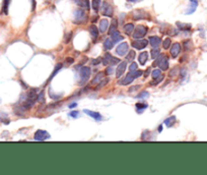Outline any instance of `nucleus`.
Wrapping results in <instances>:
<instances>
[{
  "instance_id": "nucleus-1",
  "label": "nucleus",
  "mask_w": 207,
  "mask_h": 175,
  "mask_svg": "<svg viewBox=\"0 0 207 175\" xmlns=\"http://www.w3.org/2000/svg\"><path fill=\"white\" fill-rule=\"evenodd\" d=\"M148 31L147 27L142 26V24H139L135 29H134V33H133V38L134 39H142L144 36L146 35V33Z\"/></svg>"
},
{
  "instance_id": "nucleus-2",
  "label": "nucleus",
  "mask_w": 207,
  "mask_h": 175,
  "mask_svg": "<svg viewBox=\"0 0 207 175\" xmlns=\"http://www.w3.org/2000/svg\"><path fill=\"white\" fill-rule=\"evenodd\" d=\"M86 22V13L83 9H78L74 12V23L84 24Z\"/></svg>"
},
{
  "instance_id": "nucleus-3",
  "label": "nucleus",
  "mask_w": 207,
  "mask_h": 175,
  "mask_svg": "<svg viewBox=\"0 0 207 175\" xmlns=\"http://www.w3.org/2000/svg\"><path fill=\"white\" fill-rule=\"evenodd\" d=\"M79 74H80V84L83 85L86 82L88 81L89 76H90V68L83 66L80 70H79Z\"/></svg>"
},
{
  "instance_id": "nucleus-4",
  "label": "nucleus",
  "mask_w": 207,
  "mask_h": 175,
  "mask_svg": "<svg viewBox=\"0 0 207 175\" xmlns=\"http://www.w3.org/2000/svg\"><path fill=\"white\" fill-rule=\"evenodd\" d=\"M119 62H120L119 58H116V57H114V56H112L111 54H109V53H107L106 56H105V58L103 59V63L105 64V65L111 64L112 66H113V65H115V64H118Z\"/></svg>"
},
{
  "instance_id": "nucleus-5",
  "label": "nucleus",
  "mask_w": 207,
  "mask_h": 175,
  "mask_svg": "<svg viewBox=\"0 0 207 175\" xmlns=\"http://www.w3.org/2000/svg\"><path fill=\"white\" fill-rule=\"evenodd\" d=\"M47 139H50V135H49V132L46 131V130H37L36 133H35V140L36 141H45Z\"/></svg>"
},
{
  "instance_id": "nucleus-6",
  "label": "nucleus",
  "mask_w": 207,
  "mask_h": 175,
  "mask_svg": "<svg viewBox=\"0 0 207 175\" xmlns=\"http://www.w3.org/2000/svg\"><path fill=\"white\" fill-rule=\"evenodd\" d=\"M147 45H148V41L144 40V39H137L136 41H134L133 43H132V46H133L134 48L138 49V50L144 49Z\"/></svg>"
},
{
  "instance_id": "nucleus-7",
  "label": "nucleus",
  "mask_w": 207,
  "mask_h": 175,
  "mask_svg": "<svg viewBox=\"0 0 207 175\" xmlns=\"http://www.w3.org/2000/svg\"><path fill=\"white\" fill-rule=\"evenodd\" d=\"M128 44L127 43H121L120 45H118V47H117V49H116V52H117V54L118 55H120V56H125L126 55V53L128 52Z\"/></svg>"
},
{
  "instance_id": "nucleus-8",
  "label": "nucleus",
  "mask_w": 207,
  "mask_h": 175,
  "mask_svg": "<svg viewBox=\"0 0 207 175\" xmlns=\"http://www.w3.org/2000/svg\"><path fill=\"white\" fill-rule=\"evenodd\" d=\"M102 13L104 15L111 18V16L113 15V8H112V6L110 5V4H108V3L105 2L103 4V7H102Z\"/></svg>"
},
{
  "instance_id": "nucleus-9",
  "label": "nucleus",
  "mask_w": 207,
  "mask_h": 175,
  "mask_svg": "<svg viewBox=\"0 0 207 175\" xmlns=\"http://www.w3.org/2000/svg\"><path fill=\"white\" fill-rule=\"evenodd\" d=\"M126 66H127V61L120 62V64L118 65V67H117V70H116V77H121L122 74L125 72Z\"/></svg>"
},
{
  "instance_id": "nucleus-10",
  "label": "nucleus",
  "mask_w": 207,
  "mask_h": 175,
  "mask_svg": "<svg viewBox=\"0 0 207 175\" xmlns=\"http://www.w3.org/2000/svg\"><path fill=\"white\" fill-rule=\"evenodd\" d=\"M88 31H89L90 36H92L93 42H96L97 39H98V29L96 26H94V24H92V26H89Z\"/></svg>"
},
{
  "instance_id": "nucleus-11",
  "label": "nucleus",
  "mask_w": 207,
  "mask_h": 175,
  "mask_svg": "<svg viewBox=\"0 0 207 175\" xmlns=\"http://www.w3.org/2000/svg\"><path fill=\"white\" fill-rule=\"evenodd\" d=\"M159 66L161 70H168L169 69V58L167 56H163L159 60Z\"/></svg>"
},
{
  "instance_id": "nucleus-12",
  "label": "nucleus",
  "mask_w": 207,
  "mask_h": 175,
  "mask_svg": "<svg viewBox=\"0 0 207 175\" xmlns=\"http://www.w3.org/2000/svg\"><path fill=\"white\" fill-rule=\"evenodd\" d=\"M181 52V45L179 43H175L171 48V55L172 57L176 58Z\"/></svg>"
},
{
  "instance_id": "nucleus-13",
  "label": "nucleus",
  "mask_w": 207,
  "mask_h": 175,
  "mask_svg": "<svg viewBox=\"0 0 207 175\" xmlns=\"http://www.w3.org/2000/svg\"><path fill=\"white\" fill-rule=\"evenodd\" d=\"M197 6H198L197 0H190V4H189V7H188L187 11H186V14H191V13H193V12L196 10Z\"/></svg>"
},
{
  "instance_id": "nucleus-14",
  "label": "nucleus",
  "mask_w": 207,
  "mask_h": 175,
  "mask_svg": "<svg viewBox=\"0 0 207 175\" xmlns=\"http://www.w3.org/2000/svg\"><path fill=\"white\" fill-rule=\"evenodd\" d=\"M84 113L89 115V116H92V117L94 120H97V121H101V120L103 119L102 115L98 113V112H94V111H90V110H84Z\"/></svg>"
},
{
  "instance_id": "nucleus-15",
  "label": "nucleus",
  "mask_w": 207,
  "mask_h": 175,
  "mask_svg": "<svg viewBox=\"0 0 207 175\" xmlns=\"http://www.w3.org/2000/svg\"><path fill=\"white\" fill-rule=\"evenodd\" d=\"M149 43H150V45L154 48H157L160 45V43H161V39L159 38V37H156V36L152 37L151 36L150 38H149Z\"/></svg>"
},
{
  "instance_id": "nucleus-16",
  "label": "nucleus",
  "mask_w": 207,
  "mask_h": 175,
  "mask_svg": "<svg viewBox=\"0 0 207 175\" xmlns=\"http://www.w3.org/2000/svg\"><path fill=\"white\" fill-rule=\"evenodd\" d=\"M75 4H77L78 6H80L84 9L89 10V1L88 0H73Z\"/></svg>"
},
{
  "instance_id": "nucleus-17",
  "label": "nucleus",
  "mask_w": 207,
  "mask_h": 175,
  "mask_svg": "<svg viewBox=\"0 0 207 175\" xmlns=\"http://www.w3.org/2000/svg\"><path fill=\"white\" fill-rule=\"evenodd\" d=\"M109 27V20L107 19H103L100 23V32L101 33H106Z\"/></svg>"
},
{
  "instance_id": "nucleus-18",
  "label": "nucleus",
  "mask_w": 207,
  "mask_h": 175,
  "mask_svg": "<svg viewBox=\"0 0 207 175\" xmlns=\"http://www.w3.org/2000/svg\"><path fill=\"white\" fill-rule=\"evenodd\" d=\"M104 77H105V73L104 72H98V74L96 76V77L93 78V80L92 81V85H98L100 84V82L104 80Z\"/></svg>"
},
{
  "instance_id": "nucleus-19",
  "label": "nucleus",
  "mask_w": 207,
  "mask_h": 175,
  "mask_svg": "<svg viewBox=\"0 0 207 175\" xmlns=\"http://www.w3.org/2000/svg\"><path fill=\"white\" fill-rule=\"evenodd\" d=\"M117 29H118V22H117V19H112V24H111L110 29H109V35L111 36L114 32L117 31Z\"/></svg>"
},
{
  "instance_id": "nucleus-20",
  "label": "nucleus",
  "mask_w": 207,
  "mask_h": 175,
  "mask_svg": "<svg viewBox=\"0 0 207 175\" xmlns=\"http://www.w3.org/2000/svg\"><path fill=\"white\" fill-rule=\"evenodd\" d=\"M134 29H135V27L133 24H125V27H124V31H125L126 35L129 36L134 32Z\"/></svg>"
},
{
  "instance_id": "nucleus-21",
  "label": "nucleus",
  "mask_w": 207,
  "mask_h": 175,
  "mask_svg": "<svg viewBox=\"0 0 207 175\" xmlns=\"http://www.w3.org/2000/svg\"><path fill=\"white\" fill-rule=\"evenodd\" d=\"M147 58H148V54L147 52H142L139 54V57H138V60H139V63L141 65H144L146 63L147 61Z\"/></svg>"
},
{
  "instance_id": "nucleus-22",
  "label": "nucleus",
  "mask_w": 207,
  "mask_h": 175,
  "mask_svg": "<svg viewBox=\"0 0 207 175\" xmlns=\"http://www.w3.org/2000/svg\"><path fill=\"white\" fill-rule=\"evenodd\" d=\"M111 36H112V41H113L114 43H117V42H119V41L123 40V37L121 36V34H120L118 31L114 32Z\"/></svg>"
},
{
  "instance_id": "nucleus-23",
  "label": "nucleus",
  "mask_w": 207,
  "mask_h": 175,
  "mask_svg": "<svg viewBox=\"0 0 207 175\" xmlns=\"http://www.w3.org/2000/svg\"><path fill=\"white\" fill-rule=\"evenodd\" d=\"M134 77H133V74H132V72H129L127 74V76L125 77V78L123 80V82H122V85H128V84H131L132 82L134 81Z\"/></svg>"
},
{
  "instance_id": "nucleus-24",
  "label": "nucleus",
  "mask_w": 207,
  "mask_h": 175,
  "mask_svg": "<svg viewBox=\"0 0 207 175\" xmlns=\"http://www.w3.org/2000/svg\"><path fill=\"white\" fill-rule=\"evenodd\" d=\"M145 15H148L145 11H142V10H136L134 11V19H144ZM149 16V15H148Z\"/></svg>"
},
{
  "instance_id": "nucleus-25",
  "label": "nucleus",
  "mask_w": 207,
  "mask_h": 175,
  "mask_svg": "<svg viewBox=\"0 0 207 175\" xmlns=\"http://www.w3.org/2000/svg\"><path fill=\"white\" fill-rule=\"evenodd\" d=\"M175 123H176V117H175V116H171V117H169V118H167V119L164 120V124L168 127L173 126Z\"/></svg>"
},
{
  "instance_id": "nucleus-26",
  "label": "nucleus",
  "mask_w": 207,
  "mask_h": 175,
  "mask_svg": "<svg viewBox=\"0 0 207 175\" xmlns=\"http://www.w3.org/2000/svg\"><path fill=\"white\" fill-rule=\"evenodd\" d=\"M101 4H102V0H93L92 1V7L94 11H98L101 7Z\"/></svg>"
},
{
  "instance_id": "nucleus-27",
  "label": "nucleus",
  "mask_w": 207,
  "mask_h": 175,
  "mask_svg": "<svg viewBox=\"0 0 207 175\" xmlns=\"http://www.w3.org/2000/svg\"><path fill=\"white\" fill-rule=\"evenodd\" d=\"M177 26L179 27L180 30H183V31H189L190 29H191V24H183V23L178 22Z\"/></svg>"
},
{
  "instance_id": "nucleus-28",
  "label": "nucleus",
  "mask_w": 207,
  "mask_h": 175,
  "mask_svg": "<svg viewBox=\"0 0 207 175\" xmlns=\"http://www.w3.org/2000/svg\"><path fill=\"white\" fill-rule=\"evenodd\" d=\"M113 46H114V42L111 39H107L105 41V43H104V48L106 50H111L113 48Z\"/></svg>"
},
{
  "instance_id": "nucleus-29",
  "label": "nucleus",
  "mask_w": 207,
  "mask_h": 175,
  "mask_svg": "<svg viewBox=\"0 0 207 175\" xmlns=\"http://www.w3.org/2000/svg\"><path fill=\"white\" fill-rule=\"evenodd\" d=\"M10 0H4L3 1V6H2V12L4 14L8 13V6H9Z\"/></svg>"
},
{
  "instance_id": "nucleus-30",
  "label": "nucleus",
  "mask_w": 207,
  "mask_h": 175,
  "mask_svg": "<svg viewBox=\"0 0 207 175\" xmlns=\"http://www.w3.org/2000/svg\"><path fill=\"white\" fill-rule=\"evenodd\" d=\"M184 49L187 50V51H190V50L193 49V43L191 40H187L184 42Z\"/></svg>"
},
{
  "instance_id": "nucleus-31",
  "label": "nucleus",
  "mask_w": 207,
  "mask_h": 175,
  "mask_svg": "<svg viewBox=\"0 0 207 175\" xmlns=\"http://www.w3.org/2000/svg\"><path fill=\"white\" fill-rule=\"evenodd\" d=\"M147 108V104H144V103H137L136 104V109L138 110V112H141L144 109Z\"/></svg>"
},
{
  "instance_id": "nucleus-32",
  "label": "nucleus",
  "mask_w": 207,
  "mask_h": 175,
  "mask_svg": "<svg viewBox=\"0 0 207 175\" xmlns=\"http://www.w3.org/2000/svg\"><path fill=\"white\" fill-rule=\"evenodd\" d=\"M154 82H150V86H156V85H159V82L164 80V76H163V74H161V76H159V77L154 78Z\"/></svg>"
},
{
  "instance_id": "nucleus-33",
  "label": "nucleus",
  "mask_w": 207,
  "mask_h": 175,
  "mask_svg": "<svg viewBox=\"0 0 207 175\" xmlns=\"http://www.w3.org/2000/svg\"><path fill=\"white\" fill-rule=\"evenodd\" d=\"M134 57H135V52L133 51V50H131V51H129V53L126 55V60L130 62L134 59Z\"/></svg>"
},
{
  "instance_id": "nucleus-34",
  "label": "nucleus",
  "mask_w": 207,
  "mask_h": 175,
  "mask_svg": "<svg viewBox=\"0 0 207 175\" xmlns=\"http://www.w3.org/2000/svg\"><path fill=\"white\" fill-rule=\"evenodd\" d=\"M159 50L157 49V48H154V49H152L151 50V58L152 59H155V58H157V56L159 55Z\"/></svg>"
},
{
  "instance_id": "nucleus-35",
  "label": "nucleus",
  "mask_w": 207,
  "mask_h": 175,
  "mask_svg": "<svg viewBox=\"0 0 207 175\" xmlns=\"http://www.w3.org/2000/svg\"><path fill=\"white\" fill-rule=\"evenodd\" d=\"M61 67H62V64H60V63H59V64H57V66H56L55 70H54V72H52V74L50 76V77H49V81H51V80H52V78L54 77V76H55V74H56V73H57V72L60 70V68H61Z\"/></svg>"
},
{
  "instance_id": "nucleus-36",
  "label": "nucleus",
  "mask_w": 207,
  "mask_h": 175,
  "mask_svg": "<svg viewBox=\"0 0 207 175\" xmlns=\"http://www.w3.org/2000/svg\"><path fill=\"white\" fill-rule=\"evenodd\" d=\"M159 76H161V72H160V70H159V69H154V72H152V73H151L152 80H154V78L159 77Z\"/></svg>"
},
{
  "instance_id": "nucleus-37",
  "label": "nucleus",
  "mask_w": 207,
  "mask_h": 175,
  "mask_svg": "<svg viewBox=\"0 0 207 175\" xmlns=\"http://www.w3.org/2000/svg\"><path fill=\"white\" fill-rule=\"evenodd\" d=\"M171 46V39L169 38H167L164 41V43H163V47H164V49H169V47Z\"/></svg>"
},
{
  "instance_id": "nucleus-38",
  "label": "nucleus",
  "mask_w": 207,
  "mask_h": 175,
  "mask_svg": "<svg viewBox=\"0 0 207 175\" xmlns=\"http://www.w3.org/2000/svg\"><path fill=\"white\" fill-rule=\"evenodd\" d=\"M178 72H179V68L178 67H174L171 72H169V76L171 77H176L177 74H178Z\"/></svg>"
},
{
  "instance_id": "nucleus-39",
  "label": "nucleus",
  "mask_w": 207,
  "mask_h": 175,
  "mask_svg": "<svg viewBox=\"0 0 207 175\" xmlns=\"http://www.w3.org/2000/svg\"><path fill=\"white\" fill-rule=\"evenodd\" d=\"M129 69H130V72H135V70H137V69H138V65H137V63H135V62H133V63H131V64H130Z\"/></svg>"
},
{
  "instance_id": "nucleus-40",
  "label": "nucleus",
  "mask_w": 207,
  "mask_h": 175,
  "mask_svg": "<svg viewBox=\"0 0 207 175\" xmlns=\"http://www.w3.org/2000/svg\"><path fill=\"white\" fill-rule=\"evenodd\" d=\"M69 115L71 116V117H73V118H77V116L79 115V112H78V111H71L69 113Z\"/></svg>"
},
{
  "instance_id": "nucleus-41",
  "label": "nucleus",
  "mask_w": 207,
  "mask_h": 175,
  "mask_svg": "<svg viewBox=\"0 0 207 175\" xmlns=\"http://www.w3.org/2000/svg\"><path fill=\"white\" fill-rule=\"evenodd\" d=\"M105 73L108 74V76H111V74H113V73H114V69H113V67H108V68L106 69Z\"/></svg>"
},
{
  "instance_id": "nucleus-42",
  "label": "nucleus",
  "mask_w": 207,
  "mask_h": 175,
  "mask_svg": "<svg viewBox=\"0 0 207 175\" xmlns=\"http://www.w3.org/2000/svg\"><path fill=\"white\" fill-rule=\"evenodd\" d=\"M108 82H109V80H105V81H102L101 82H100V85H98V89H101V88H103V87H105L107 84H108Z\"/></svg>"
},
{
  "instance_id": "nucleus-43",
  "label": "nucleus",
  "mask_w": 207,
  "mask_h": 175,
  "mask_svg": "<svg viewBox=\"0 0 207 175\" xmlns=\"http://www.w3.org/2000/svg\"><path fill=\"white\" fill-rule=\"evenodd\" d=\"M147 96H148V93H147V92H142L141 94L137 96V98H143V97H147Z\"/></svg>"
},
{
  "instance_id": "nucleus-44",
  "label": "nucleus",
  "mask_w": 207,
  "mask_h": 175,
  "mask_svg": "<svg viewBox=\"0 0 207 175\" xmlns=\"http://www.w3.org/2000/svg\"><path fill=\"white\" fill-rule=\"evenodd\" d=\"M73 61H74V59H73V58H71V57H67V58H66V62H67L68 64H72Z\"/></svg>"
},
{
  "instance_id": "nucleus-45",
  "label": "nucleus",
  "mask_w": 207,
  "mask_h": 175,
  "mask_svg": "<svg viewBox=\"0 0 207 175\" xmlns=\"http://www.w3.org/2000/svg\"><path fill=\"white\" fill-rule=\"evenodd\" d=\"M101 59H102V58L98 57V58H97V59H94V60L93 61V64H98V63H100V60H101Z\"/></svg>"
},
{
  "instance_id": "nucleus-46",
  "label": "nucleus",
  "mask_w": 207,
  "mask_h": 175,
  "mask_svg": "<svg viewBox=\"0 0 207 175\" xmlns=\"http://www.w3.org/2000/svg\"><path fill=\"white\" fill-rule=\"evenodd\" d=\"M76 105H77L76 103H72V104H70V105H69V108H70V109H71V108H74Z\"/></svg>"
},
{
  "instance_id": "nucleus-47",
  "label": "nucleus",
  "mask_w": 207,
  "mask_h": 175,
  "mask_svg": "<svg viewBox=\"0 0 207 175\" xmlns=\"http://www.w3.org/2000/svg\"><path fill=\"white\" fill-rule=\"evenodd\" d=\"M149 72H150V68H147V69H146V72H145V74H144V77H146L148 76V73H149Z\"/></svg>"
},
{
  "instance_id": "nucleus-48",
  "label": "nucleus",
  "mask_w": 207,
  "mask_h": 175,
  "mask_svg": "<svg viewBox=\"0 0 207 175\" xmlns=\"http://www.w3.org/2000/svg\"><path fill=\"white\" fill-rule=\"evenodd\" d=\"M163 130V125H159V131H161Z\"/></svg>"
},
{
  "instance_id": "nucleus-49",
  "label": "nucleus",
  "mask_w": 207,
  "mask_h": 175,
  "mask_svg": "<svg viewBox=\"0 0 207 175\" xmlns=\"http://www.w3.org/2000/svg\"><path fill=\"white\" fill-rule=\"evenodd\" d=\"M129 1H132V2H134V1H136V0H129Z\"/></svg>"
}]
</instances>
